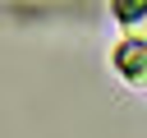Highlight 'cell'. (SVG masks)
<instances>
[{"label":"cell","instance_id":"obj_1","mask_svg":"<svg viewBox=\"0 0 147 138\" xmlns=\"http://www.w3.org/2000/svg\"><path fill=\"white\" fill-rule=\"evenodd\" d=\"M115 69H119L129 83H147V41L124 37V41H119V51H115Z\"/></svg>","mask_w":147,"mask_h":138},{"label":"cell","instance_id":"obj_2","mask_svg":"<svg viewBox=\"0 0 147 138\" xmlns=\"http://www.w3.org/2000/svg\"><path fill=\"white\" fill-rule=\"evenodd\" d=\"M110 9H115L119 23H138V18H147V0H110Z\"/></svg>","mask_w":147,"mask_h":138}]
</instances>
